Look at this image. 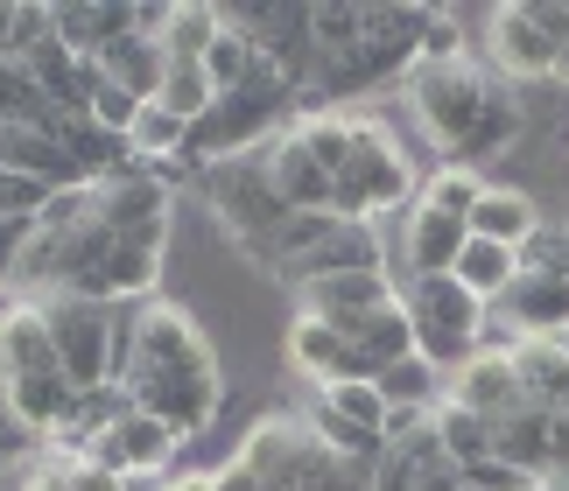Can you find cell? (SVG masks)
Wrapping results in <instances>:
<instances>
[{"mask_svg":"<svg viewBox=\"0 0 569 491\" xmlns=\"http://www.w3.org/2000/svg\"><path fill=\"white\" fill-rule=\"evenodd\" d=\"M113 387L134 400L141 414H156L162 429H177L183 442L204 435L226 414V372L204 338V323L183 302H141L127 323V351H120V379Z\"/></svg>","mask_w":569,"mask_h":491,"instance_id":"cell-1","label":"cell"},{"mask_svg":"<svg viewBox=\"0 0 569 491\" xmlns=\"http://www.w3.org/2000/svg\"><path fill=\"white\" fill-rule=\"evenodd\" d=\"M422 183H429V176L415 169L408 141L380 113L359 106V113H352V162H345L338 190H331V211L352 218V226H380L387 211L401 218L408 204H422Z\"/></svg>","mask_w":569,"mask_h":491,"instance_id":"cell-2","label":"cell"},{"mask_svg":"<svg viewBox=\"0 0 569 491\" xmlns=\"http://www.w3.org/2000/svg\"><path fill=\"white\" fill-rule=\"evenodd\" d=\"M499 84L478 71L471 57H457V63H415L408 84H401V106L415 113V127H422V141L443 154V169L465 154V141L478 133V120H486V106H492Z\"/></svg>","mask_w":569,"mask_h":491,"instance_id":"cell-3","label":"cell"},{"mask_svg":"<svg viewBox=\"0 0 569 491\" xmlns=\"http://www.w3.org/2000/svg\"><path fill=\"white\" fill-rule=\"evenodd\" d=\"M401 309L415 323V351L436 365V372H457L486 351V317L492 302H478L457 274H429V281H401Z\"/></svg>","mask_w":569,"mask_h":491,"instance_id":"cell-4","label":"cell"},{"mask_svg":"<svg viewBox=\"0 0 569 491\" xmlns=\"http://www.w3.org/2000/svg\"><path fill=\"white\" fill-rule=\"evenodd\" d=\"M197 204L211 211V226L232 239V253H247L253 239H268L274 226H289V197L274 190V162L268 148L253 154H232V162H211L204 176H197Z\"/></svg>","mask_w":569,"mask_h":491,"instance_id":"cell-5","label":"cell"},{"mask_svg":"<svg viewBox=\"0 0 569 491\" xmlns=\"http://www.w3.org/2000/svg\"><path fill=\"white\" fill-rule=\"evenodd\" d=\"M232 457L247 463L268 491H345L352 478H366V471H345V463L310 435L302 414H260L253 429L239 435Z\"/></svg>","mask_w":569,"mask_h":491,"instance_id":"cell-6","label":"cell"},{"mask_svg":"<svg viewBox=\"0 0 569 491\" xmlns=\"http://www.w3.org/2000/svg\"><path fill=\"white\" fill-rule=\"evenodd\" d=\"M42 317H50L57 365H63V379H71L78 393L113 387L134 309H106V302H84V295H42Z\"/></svg>","mask_w":569,"mask_h":491,"instance_id":"cell-7","label":"cell"},{"mask_svg":"<svg viewBox=\"0 0 569 491\" xmlns=\"http://www.w3.org/2000/svg\"><path fill=\"white\" fill-rule=\"evenodd\" d=\"M486 57H492V71L507 78L513 92H549V84H556V57H562V42L541 29L535 0H507V8H492V14H486Z\"/></svg>","mask_w":569,"mask_h":491,"instance_id":"cell-8","label":"cell"},{"mask_svg":"<svg viewBox=\"0 0 569 491\" xmlns=\"http://www.w3.org/2000/svg\"><path fill=\"white\" fill-rule=\"evenodd\" d=\"M99 226L127 232V239H148V246H169V232H177V190H169L156 169L127 162L99 183Z\"/></svg>","mask_w":569,"mask_h":491,"instance_id":"cell-9","label":"cell"},{"mask_svg":"<svg viewBox=\"0 0 569 491\" xmlns=\"http://www.w3.org/2000/svg\"><path fill=\"white\" fill-rule=\"evenodd\" d=\"M393 302H401V274H393V267H359V274H323L310 288H296V317H323L338 330L380 317Z\"/></svg>","mask_w":569,"mask_h":491,"instance_id":"cell-10","label":"cell"},{"mask_svg":"<svg viewBox=\"0 0 569 491\" xmlns=\"http://www.w3.org/2000/svg\"><path fill=\"white\" fill-rule=\"evenodd\" d=\"M177 450H183V435L177 429H162L156 414H141V408H127L113 429H106L92 450L99 471H113V478H169V463H177Z\"/></svg>","mask_w":569,"mask_h":491,"instance_id":"cell-11","label":"cell"},{"mask_svg":"<svg viewBox=\"0 0 569 491\" xmlns=\"http://www.w3.org/2000/svg\"><path fill=\"white\" fill-rule=\"evenodd\" d=\"M471 246V226L436 204H408L401 211V232H393V260H401V281H429V274H450L457 253Z\"/></svg>","mask_w":569,"mask_h":491,"instance_id":"cell-12","label":"cell"},{"mask_svg":"<svg viewBox=\"0 0 569 491\" xmlns=\"http://www.w3.org/2000/svg\"><path fill=\"white\" fill-rule=\"evenodd\" d=\"M443 400H457L465 414H478V421H507V414H520L528 408V387H520V365H513V351L507 344H486L471 365H457L450 372V393Z\"/></svg>","mask_w":569,"mask_h":491,"instance_id":"cell-13","label":"cell"},{"mask_svg":"<svg viewBox=\"0 0 569 491\" xmlns=\"http://www.w3.org/2000/svg\"><path fill=\"white\" fill-rule=\"evenodd\" d=\"M281 359H289L296 379H310V387H338V379H373V372H366V359H359V344L345 338L338 323H323V317H289Z\"/></svg>","mask_w":569,"mask_h":491,"instance_id":"cell-14","label":"cell"},{"mask_svg":"<svg viewBox=\"0 0 569 491\" xmlns=\"http://www.w3.org/2000/svg\"><path fill=\"white\" fill-rule=\"evenodd\" d=\"M36 372H63L50 344V317H42L36 295H8L0 302V379H36Z\"/></svg>","mask_w":569,"mask_h":491,"instance_id":"cell-15","label":"cell"},{"mask_svg":"<svg viewBox=\"0 0 569 491\" xmlns=\"http://www.w3.org/2000/svg\"><path fill=\"white\" fill-rule=\"evenodd\" d=\"M99 78H106V84H120V92H134L141 106H156V99H162V78H169V50H162V36H156V29L120 36L113 50L99 57Z\"/></svg>","mask_w":569,"mask_h":491,"instance_id":"cell-16","label":"cell"},{"mask_svg":"<svg viewBox=\"0 0 569 491\" xmlns=\"http://www.w3.org/2000/svg\"><path fill=\"white\" fill-rule=\"evenodd\" d=\"M21 63L36 71V84L50 92V106H57V113H92V92H99V63H92V57L63 50V42L50 36L42 50H29Z\"/></svg>","mask_w":569,"mask_h":491,"instance_id":"cell-17","label":"cell"},{"mask_svg":"<svg viewBox=\"0 0 569 491\" xmlns=\"http://www.w3.org/2000/svg\"><path fill=\"white\" fill-rule=\"evenodd\" d=\"M520 141H528V99H520L513 84H499L492 106H486V120H478V133L465 141V154H457L450 169H478V176H486L492 162H507Z\"/></svg>","mask_w":569,"mask_h":491,"instance_id":"cell-18","label":"cell"},{"mask_svg":"<svg viewBox=\"0 0 569 491\" xmlns=\"http://www.w3.org/2000/svg\"><path fill=\"white\" fill-rule=\"evenodd\" d=\"M268 162H274V190L289 197V211H331V190H338V176L317 162L310 148L296 141L289 127L268 141Z\"/></svg>","mask_w":569,"mask_h":491,"instance_id":"cell-19","label":"cell"},{"mask_svg":"<svg viewBox=\"0 0 569 491\" xmlns=\"http://www.w3.org/2000/svg\"><path fill=\"white\" fill-rule=\"evenodd\" d=\"M499 309H507L513 338H569V281L556 274H520Z\"/></svg>","mask_w":569,"mask_h":491,"instance_id":"cell-20","label":"cell"},{"mask_svg":"<svg viewBox=\"0 0 569 491\" xmlns=\"http://www.w3.org/2000/svg\"><path fill=\"white\" fill-rule=\"evenodd\" d=\"M513 365H520V387H528L535 408L569 414V338H513Z\"/></svg>","mask_w":569,"mask_h":491,"instance_id":"cell-21","label":"cell"},{"mask_svg":"<svg viewBox=\"0 0 569 491\" xmlns=\"http://www.w3.org/2000/svg\"><path fill=\"white\" fill-rule=\"evenodd\" d=\"M541 226H549V211L535 204L528 190H507V183H492L486 197H478V211H471V239H492V246H528Z\"/></svg>","mask_w":569,"mask_h":491,"instance_id":"cell-22","label":"cell"},{"mask_svg":"<svg viewBox=\"0 0 569 491\" xmlns=\"http://www.w3.org/2000/svg\"><path fill=\"white\" fill-rule=\"evenodd\" d=\"M499 463H513V471H528V478H549V457H556V414L549 408H520L499 421Z\"/></svg>","mask_w":569,"mask_h":491,"instance_id":"cell-23","label":"cell"},{"mask_svg":"<svg viewBox=\"0 0 569 491\" xmlns=\"http://www.w3.org/2000/svg\"><path fill=\"white\" fill-rule=\"evenodd\" d=\"M450 274L465 281L478 302H492V309H499V302L513 295V281H520V253H513V246H492V239H471L465 253H457Z\"/></svg>","mask_w":569,"mask_h":491,"instance_id":"cell-24","label":"cell"},{"mask_svg":"<svg viewBox=\"0 0 569 491\" xmlns=\"http://www.w3.org/2000/svg\"><path fill=\"white\" fill-rule=\"evenodd\" d=\"M204 78H211V92L226 99V92H247V84H260V78H281V71H274V63L253 50L247 36L232 29V21H226V29H218V42L204 50Z\"/></svg>","mask_w":569,"mask_h":491,"instance_id":"cell-25","label":"cell"},{"mask_svg":"<svg viewBox=\"0 0 569 491\" xmlns=\"http://www.w3.org/2000/svg\"><path fill=\"white\" fill-rule=\"evenodd\" d=\"M345 338L359 344V359H366V372H387V365H401V359H415V323H408V309L393 302V309H380V317H366V323H352Z\"/></svg>","mask_w":569,"mask_h":491,"instance_id":"cell-26","label":"cell"},{"mask_svg":"<svg viewBox=\"0 0 569 491\" xmlns=\"http://www.w3.org/2000/svg\"><path fill=\"white\" fill-rule=\"evenodd\" d=\"M380 393H387L393 414H436V408H443V393H450V379L436 372L422 351H415V359H401V365L380 372Z\"/></svg>","mask_w":569,"mask_h":491,"instance_id":"cell-27","label":"cell"},{"mask_svg":"<svg viewBox=\"0 0 569 491\" xmlns=\"http://www.w3.org/2000/svg\"><path fill=\"white\" fill-rule=\"evenodd\" d=\"M436 435H443V457L457 463V471H478V463H492V457H499V435H492V421L465 414L457 400H443V408H436Z\"/></svg>","mask_w":569,"mask_h":491,"instance_id":"cell-28","label":"cell"},{"mask_svg":"<svg viewBox=\"0 0 569 491\" xmlns=\"http://www.w3.org/2000/svg\"><path fill=\"white\" fill-rule=\"evenodd\" d=\"M183 148H190V120H177L169 106H141L134 133H127V154H134L141 169H156V162H177Z\"/></svg>","mask_w":569,"mask_h":491,"instance_id":"cell-29","label":"cell"},{"mask_svg":"<svg viewBox=\"0 0 569 491\" xmlns=\"http://www.w3.org/2000/svg\"><path fill=\"white\" fill-rule=\"evenodd\" d=\"M218 29H226V8H204V0H197V8H169L162 14V50L177 63H204Z\"/></svg>","mask_w":569,"mask_h":491,"instance_id":"cell-30","label":"cell"},{"mask_svg":"<svg viewBox=\"0 0 569 491\" xmlns=\"http://www.w3.org/2000/svg\"><path fill=\"white\" fill-rule=\"evenodd\" d=\"M317 400H323L331 414L359 421V429H373V435H387V421H393L387 393H380V379H338V387H317Z\"/></svg>","mask_w":569,"mask_h":491,"instance_id":"cell-31","label":"cell"},{"mask_svg":"<svg viewBox=\"0 0 569 491\" xmlns=\"http://www.w3.org/2000/svg\"><path fill=\"white\" fill-rule=\"evenodd\" d=\"M310 36H317V57H338L366 36V8L359 0H310Z\"/></svg>","mask_w":569,"mask_h":491,"instance_id":"cell-32","label":"cell"},{"mask_svg":"<svg viewBox=\"0 0 569 491\" xmlns=\"http://www.w3.org/2000/svg\"><path fill=\"white\" fill-rule=\"evenodd\" d=\"M492 183L478 169H436L429 183H422V204H436V211H450V218H465L471 226V211H478V197H486Z\"/></svg>","mask_w":569,"mask_h":491,"instance_id":"cell-33","label":"cell"},{"mask_svg":"<svg viewBox=\"0 0 569 491\" xmlns=\"http://www.w3.org/2000/svg\"><path fill=\"white\" fill-rule=\"evenodd\" d=\"M42 457H50V435H36L29 421L8 408V393H0V471H36Z\"/></svg>","mask_w":569,"mask_h":491,"instance_id":"cell-34","label":"cell"},{"mask_svg":"<svg viewBox=\"0 0 569 491\" xmlns=\"http://www.w3.org/2000/svg\"><path fill=\"white\" fill-rule=\"evenodd\" d=\"M520 274H556V281H569V218H549V226L520 246Z\"/></svg>","mask_w":569,"mask_h":491,"instance_id":"cell-35","label":"cell"},{"mask_svg":"<svg viewBox=\"0 0 569 491\" xmlns=\"http://www.w3.org/2000/svg\"><path fill=\"white\" fill-rule=\"evenodd\" d=\"M134 120H141V99L99 78V92H92V127H106L113 141H127V133H134Z\"/></svg>","mask_w":569,"mask_h":491,"instance_id":"cell-36","label":"cell"},{"mask_svg":"<svg viewBox=\"0 0 569 491\" xmlns=\"http://www.w3.org/2000/svg\"><path fill=\"white\" fill-rule=\"evenodd\" d=\"M465 491H541V478L528 471H513V463H478V471H465Z\"/></svg>","mask_w":569,"mask_h":491,"instance_id":"cell-37","label":"cell"},{"mask_svg":"<svg viewBox=\"0 0 569 491\" xmlns=\"http://www.w3.org/2000/svg\"><path fill=\"white\" fill-rule=\"evenodd\" d=\"M29 226H36V218H8V211H0V288H14V260H21V246H29Z\"/></svg>","mask_w":569,"mask_h":491,"instance_id":"cell-38","label":"cell"},{"mask_svg":"<svg viewBox=\"0 0 569 491\" xmlns=\"http://www.w3.org/2000/svg\"><path fill=\"white\" fill-rule=\"evenodd\" d=\"M14 491H71V457H57V450H50V457L36 463V471H21Z\"/></svg>","mask_w":569,"mask_h":491,"instance_id":"cell-39","label":"cell"},{"mask_svg":"<svg viewBox=\"0 0 569 491\" xmlns=\"http://www.w3.org/2000/svg\"><path fill=\"white\" fill-rule=\"evenodd\" d=\"M71 491H127V478H113V471H99L92 457H71Z\"/></svg>","mask_w":569,"mask_h":491,"instance_id":"cell-40","label":"cell"},{"mask_svg":"<svg viewBox=\"0 0 569 491\" xmlns=\"http://www.w3.org/2000/svg\"><path fill=\"white\" fill-rule=\"evenodd\" d=\"M211 491H268V484H260V478H253V471H247L239 457H226V463L211 471Z\"/></svg>","mask_w":569,"mask_h":491,"instance_id":"cell-41","label":"cell"},{"mask_svg":"<svg viewBox=\"0 0 569 491\" xmlns=\"http://www.w3.org/2000/svg\"><path fill=\"white\" fill-rule=\"evenodd\" d=\"M162 491H211V471H177V478H162Z\"/></svg>","mask_w":569,"mask_h":491,"instance_id":"cell-42","label":"cell"},{"mask_svg":"<svg viewBox=\"0 0 569 491\" xmlns=\"http://www.w3.org/2000/svg\"><path fill=\"white\" fill-rule=\"evenodd\" d=\"M0 57H21V42H14V8L0 0Z\"/></svg>","mask_w":569,"mask_h":491,"instance_id":"cell-43","label":"cell"},{"mask_svg":"<svg viewBox=\"0 0 569 491\" xmlns=\"http://www.w3.org/2000/svg\"><path fill=\"white\" fill-rule=\"evenodd\" d=\"M549 92H569V50L556 57V84H549Z\"/></svg>","mask_w":569,"mask_h":491,"instance_id":"cell-44","label":"cell"},{"mask_svg":"<svg viewBox=\"0 0 569 491\" xmlns=\"http://www.w3.org/2000/svg\"><path fill=\"white\" fill-rule=\"evenodd\" d=\"M0 393H8V379H0Z\"/></svg>","mask_w":569,"mask_h":491,"instance_id":"cell-45","label":"cell"},{"mask_svg":"<svg viewBox=\"0 0 569 491\" xmlns=\"http://www.w3.org/2000/svg\"><path fill=\"white\" fill-rule=\"evenodd\" d=\"M0 302H8V288H0Z\"/></svg>","mask_w":569,"mask_h":491,"instance_id":"cell-46","label":"cell"}]
</instances>
